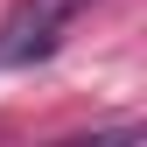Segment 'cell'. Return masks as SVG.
I'll return each mask as SVG.
<instances>
[{
	"label": "cell",
	"mask_w": 147,
	"mask_h": 147,
	"mask_svg": "<svg viewBox=\"0 0 147 147\" xmlns=\"http://www.w3.org/2000/svg\"><path fill=\"white\" fill-rule=\"evenodd\" d=\"M91 0H21V7L0 21V70H21V63H42L49 49L63 42V28L77 21Z\"/></svg>",
	"instance_id": "cell-1"
}]
</instances>
